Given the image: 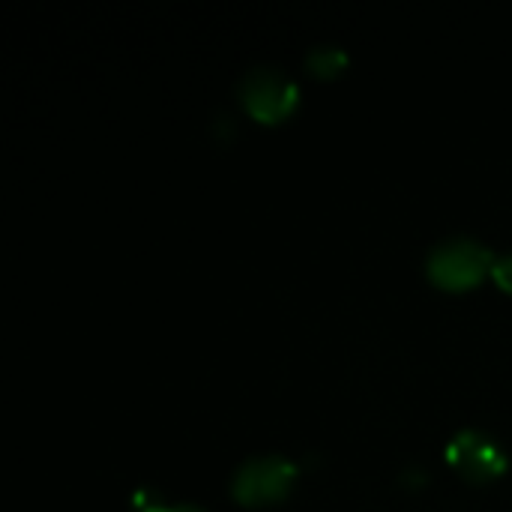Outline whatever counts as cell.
I'll use <instances>...</instances> for the list:
<instances>
[{"label":"cell","instance_id":"3","mask_svg":"<svg viewBox=\"0 0 512 512\" xmlns=\"http://www.w3.org/2000/svg\"><path fill=\"white\" fill-rule=\"evenodd\" d=\"M297 477V465L288 462L285 456H252L240 462L231 474V495L234 501L246 507L258 504H273L288 495L291 483Z\"/></svg>","mask_w":512,"mask_h":512},{"label":"cell","instance_id":"1","mask_svg":"<svg viewBox=\"0 0 512 512\" xmlns=\"http://www.w3.org/2000/svg\"><path fill=\"white\" fill-rule=\"evenodd\" d=\"M492 264H495L492 249L471 237L441 240L426 258V270H429L432 282L441 288H450V291L477 285L483 279V273L492 270Z\"/></svg>","mask_w":512,"mask_h":512},{"label":"cell","instance_id":"7","mask_svg":"<svg viewBox=\"0 0 512 512\" xmlns=\"http://www.w3.org/2000/svg\"><path fill=\"white\" fill-rule=\"evenodd\" d=\"M492 276H495V282H498L504 291H510L512 294V252L495 258V264H492Z\"/></svg>","mask_w":512,"mask_h":512},{"label":"cell","instance_id":"5","mask_svg":"<svg viewBox=\"0 0 512 512\" xmlns=\"http://www.w3.org/2000/svg\"><path fill=\"white\" fill-rule=\"evenodd\" d=\"M303 63H306L309 75H315V78H333V75H339L348 66V54H345L342 45H312L306 51V60Z\"/></svg>","mask_w":512,"mask_h":512},{"label":"cell","instance_id":"6","mask_svg":"<svg viewBox=\"0 0 512 512\" xmlns=\"http://www.w3.org/2000/svg\"><path fill=\"white\" fill-rule=\"evenodd\" d=\"M132 504L138 512H204L198 504H168L162 495H156L150 489H138L132 495Z\"/></svg>","mask_w":512,"mask_h":512},{"label":"cell","instance_id":"2","mask_svg":"<svg viewBox=\"0 0 512 512\" xmlns=\"http://www.w3.org/2000/svg\"><path fill=\"white\" fill-rule=\"evenodd\" d=\"M237 93L246 111L264 123L285 120L297 105L294 78H288L279 66H270V63H258L246 69L243 78L237 81Z\"/></svg>","mask_w":512,"mask_h":512},{"label":"cell","instance_id":"4","mask_svg":"<svg viewBox=\"0 0 512 512\" xmlns=\"http://www.w3.org/2000/svg\"><path fill=\"white\" fill-rule=\"evenodd\" d=\"M447 462L471 483L495 480L507 471V453L489 432L462 429L447 444Z\"/></svg>","mask_w":512,"mask_h":512}]
</instances>
